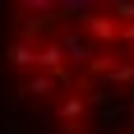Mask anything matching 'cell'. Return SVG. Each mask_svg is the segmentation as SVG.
Listing matches in <instances>:
<instances>
[{
	"instance_id": "cell-1",
	"label": "cell",
	"mask_w": 134,
	"mask_h": 134,
	"mask_svg": "<svg viewBox=\"0 0 134 134\" xmlns=\"http://www.w3.org/2000/svg\"><path fill=\"white\" fill-rule=\"evenodd\" d=\"M0 111L23 134H134V5H19L0 28Z\"/></svg>"
}]
</instances>
